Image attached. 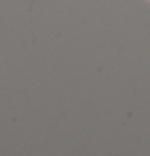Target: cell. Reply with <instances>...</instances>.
Returning a JSON list of instances; mask_svg holds the SVG:
<instances>
[]
</instances>
